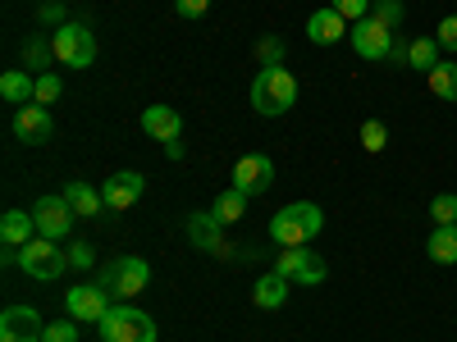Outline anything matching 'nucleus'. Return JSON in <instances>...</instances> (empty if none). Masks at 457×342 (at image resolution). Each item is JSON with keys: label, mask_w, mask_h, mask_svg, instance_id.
Instances as JSON below:
<instances>
[{"label": "nucleus", "mask_w": 457, "mask_h": 342, "mask_svg": "<svg viewBox=\"0 0 457 342\" xmlns=\"http://www.w3.org/2000/svg\"><path fill=\"white\" fill-rule=\"evenodd\" d=\"M297 105V78L284 69V64H270L252 78V110L275 119V114H288Z\"/></svg>", "instance_id": "obj_1"}, {"label": "nucleus", "mask_w": 457, "mask_h": 342, "mask_svg": "<svg viewBox=\"0 0 457 342\" xmlns=\"http://www.w3.org/2000/svg\"><path fill=\"white\" fill-rule=\"evenodd\" d=\"M320 228H325V210L316 201H293L284 210H275L270 219V238L279 247H307L312 238H320Z\"/></svg>", "instance_id": "obj_2"}, {"label": "nucleus", "mask_w": 457, "mask_h": 342, "mask_svg": "<svg viewBox=\"0 0 457 342\" xmlns=\"http://www.w3.org/2000/svg\"><path fill=\"white\" fill-rule=\"evenodd\" d=\"M96 329H101V342H156V320L137 306H129V301L110 306Z\"/></svg>", "instance_id": "obj_3"}, {"label": "nucleus", "mask_w": 457, "mask_h": 342, "mask_svg": "<svg viewBox=\"0 0 457 342\" xmlns=\"http://www.w3.org/2000/svg\"><path fill=\"white\" fill-rule=\"evenodd\" d=\"M146 283H151V265L142 256H114L101 270V288L110 297H120V301H133Z\"/></svg>", "instance_id": "obj_4"}, {"label": "nucleus", "mask_w": 457, "mask_h": 342, "mask_svg": "<svg viewBox=\"0 0 457 342\" xmlns=\"http://www.w3.org/2000/svg\"><path fill=\"white\" fill-rule=\"evenodd\" d=\"M51 46H55V60L64 69H92L96 64V37L83 23H60L51 32Z\"/></svg>", "instance_id": "obj_5"}, {"label": "nucleus", "mask_w": 457, "mask_h": 342, "mask_svg": "<svg viewBox=\"0 0 457 342\" xmlns=\"http://www.w3.org/2000/svg\"><path fill=\"white\" fill-rule=\"evenodd\" d=\"M19 265L28 270V279H37V283H55V279L64 274V265H69V251H64V247H55L51 238L37 233L32 242H23V247H19Z\"/></svg>", "instance_id": "obj_6"}, {"label": "nucleus", "mask_w": 457, "mask_h": 342, "mask_svg": "<svg viewBox=\"0 0 457 342\" xmlns=\"http://www.w3.org/2000/svg\"><path fill=\"white\" fill-rule=\"evenodd\" d=\"M394 28H385L379 19H361V23H353L348 28V42H353V51L361 55V60H370V64H385L389 60V51H394Z\"/></svg>", "instance_id": "obj_7"}, {"label": "nucleus", "mask_w": 457, "mask_h": 342, "mask_svg": "<svg viewBox=\"0 0 457 342\" xmlns=\"http://www.w3.org/2000/svg\"><path fill=\"white\" fill-rule=\"evenodd\" d=\"M64 306H69V320H87V324H101L105 311H110V292L101 283H73L69 297H64Z\"/></svg>", "instance_id": "obj_8"}, {"label": "nucleus", "mask_w": 457, "mask_h": 342, "mask_svg": "<svg viewBox=\"0 0 457 342\" xmlns=\"http://www.w3.org/2000/svg\"><path fill=\"white\" fill-rule=\"evenodd\" d=\"M32 219H37V233L42 238H51V242H60V238H69V228H73V206L64 201V197H42L32 206Z\"/></svg>", "instance_id": "obj_9"}, {"label": "nucleus", "mask_w": 457, "mask_h": 342, "mask_svg": "<svg viewBox=\"0 0 457 342\" xmlns=\"http://www.w3.org/2000/svg\"><path fill=\"white\" fill-rule=\"evenodd\" d=\"M270 183H275V160L270 156H243L234 165V187L243 197H261V192H270Z\"/></svg>", "instance_id": "obj_10"}, {"label": "nucleus", "mask_w": 457, "mask_h": 342, "mask_svg": "<svg viewBox=\"0 0 457 342\" xmlns=\"http://www.w3.org/2000/svg\"><path fill=\"white\" fill-rule=\"evenodd\" d=\"M142 192H146V178L133 174V169H120V174H110V178L101 183V201H105V210H129V206H137Z\"/></svg>", "instance_id": "obj_11"}, {"label": "nucleus", "mask_w": 457, "mask_h": 342, "mask_svg": "<svg viewBox=\"0 0 457 342\" xmlns=\"http://www.w3.org/2000/svg\"><path fill=\"white\" fill-rule=\"evenodd\" d=\"M51 133H55V119H51L46 105H19L14 110V137L19 142L42 146V142H51Z\"/></svg>", "instance_id": "obj_12"}, {"label": "nucleus", "mask_w": 457, "mask_h": 342, "mask_svg": "<svg viewBox=\"0 0 457 342\" xmlns=\"http://www.w3.org/2000/svg\"><path fill=\"white\" fill-rule=\"evenodd\" d=\"M42 333H46V324L32 306H10L0 315V342H42Z\"/></svg>", "instance_id": "obj_13"}, {"label": "nucleus", "mask_w": 457, "mask_h": 342, "mask_svg": "<svg viewBox=\"0 0 457 342\" xmlns=\"http://www.w3.org/2000/svg\"><path fill=\"white\" fill-rule=\"evenodd\" d=\"M187 238H193V247L202 251H215V256H228V242H224V224L211 215V210H197L187 215Z\"/></svg>", "instance_id": "obj_14"}, {"label": "nucleus", "mask_w": 457, "mask_h": 342, "mask_svg": "<svg viewBox=\"0 0 457 342\" xmlns=\"http://www.w3.org/2000/svg\"><path fill=\"white\" fill-rule=\"evenodd\" d=\"M348 19H343L334 5H325V10H316L312 19H307V37L316 46H334V42H343V37H348Z\"/></svg>", "instance_id": "obj_15"}, {"label": "nucleus", "mask_w": 457, "mask_h": 342, "mask_svg": "<svg viewBox=\"0 0 457 342\" xmlns=\"http://www.w3.org/2000/svg\"><path fill=\"white\" fill-rule=\"evenodd\" d=\"M142 133H146V137H156L161 146L174 142V137L183 133L179 110H170V105H146V110H142Z\"/></svg>", "instance_id": "obj_16"}, {"label": "nucleus", "mask_w": 457, "mask_h": 342, "mask_svg": "<svg viewBox=\"0 0 457 342\" xmlns=\"http://www.w3.org/2000/svg\"><path fill=\"white\" fill-rule=\"evenodd\" d=\"M32 238H37L32 210H5V215H0V242H5V247H23Z\"/></svg>", "instance_id": "obj_17"}, {"label": "nucleus", "mask_w": 457, "mask_h": 342, "mask_svg": "<svg viewBox=\"0 0 457 342\" xmlns=\"http://www.w3.org/2000/svg\"><path fill=\"white\" fill-rule=\"evenodd\" d=\"M252 301L261 311H279L284 301H288V279L279 274V270H270V274H261L256 283H252Z\"/></svg>", "instance_id": "obj_18"}, {"label": "nucleus", "mask_w": 457, "mask_h": 342, "mask_svg": "<svg viewBox=\"0 0 457 342\" xmlns=\"http://www.w3.org/2000/svg\"><path fill=\"white\" fill-rule=\"evenodd\" d=\"M0 96L14 101V105H32L37 96V78L28 69H10V73H0Z\"/></svg>", "instance_id": "obj_19"}, {"label": "nucleus", "mask_w": 457, "mask_h": 342, "mask_svg": "<svg viewBox=\"0 0 457 342\" xmlns=\"http://www.w3.org/2000/svg\"><path fill=\"white\" fill-rule=\"evenodd\" d=\"M64 201L73 206V215H101V210H105L101 192H96L92 183H83V178H73V183H64Z\"/></svg>", "instance_id": "obj_20"}, {"label": "nucleus", "mask_w": 457, "mask_h": 342, "mask_svg": "<svg viewBox=\"0 0 457 342\" xmlns=\"http://www.w3.org/2000/svg\"><path fill=\"white\" fill-rule=\"evenodd\" d=\"M426 251H430V260H435V265H457V224H444V228H435Z\"/></svg>", "instance_id": "obj_21"}, {"label": "nucleus", "mask_w": 457, "mask_h": 342, "mask_svg": "<svg viewBox=\"0 0 457 342\" xmlns=\"http://www.w3.org/2000/svg\"><path fill=\"white\" fill-rule=\"evenodd\" d=\"M439 42L435 37H411V51H407V69H421V73H430L435 64H439Z\"/></svg>", "instance_id": "obj_22"}, {"label": "nucleus", "mask_w": 457, "mask_h": 342, "mask_svg": "<svg viewBox=\"0 0 457 342\" xmlns=\"http://www.w3.org/2000/svg\"><path fill=\"white\" fill-rule=\"evenodd\" d=\"M211 215L220 219V224H238L243 215H247V197L238 192V187H228L224 197H215V206H211Z\"/></svg>", "instance_id": "obj_23"}, {"label": "nucleus", "mask_w": 457, "mask_h": 342, "mask_svg": "<svg viewBox=\"0 0 457 342\" xmlns=\"http://www.w3.org/2000/svg\"><path fill=\"white\" fill-rule=\"evenodd\" d=\"M23 60H28V69H37V73H46V64L55 60V46L46 42L42 32H28V42H23Z\"/></svg>", "instance_id": "obj_24"}, {"label": "nucleus", "mask_w": 457, "mask_h": 342, "mask_svg": "<svg viewBox=\"0 0 457 342\" xmlns=\"http://www.w3.org/2000/svg\"><path fill=\"white\" fill-rule=\"evenodd\" d=\"M307 260H312V247H279V260H275V270L293 283L302 270H307Z\"/></svg>", "instance_id": "obj_25"}, {"label": "nucleus", "mask_w": 457, "mask_h": 342, "mask_svg": "<svg viewBox=\"0 0 457 342\" xmlns=\"http://www.w3.org/2000/svg\"><path fill=\"white\" fill-rule=\"evenodd\" d=\"M430 92L439 96V101H457V64H435L430 69Z\"/></svg>", "instance_id": "obj_26"}, {"label": "nucleus", "mask_w": 457, "mask_h": 342, "mask_svg": "<svg viewBox=\"0 0 457 342\" xmlns=\"http://www.w3.org/2000/svg\"><path fill=\"white\" fill-rule=\"evenodd\" d=\"M403 0H370V19H379L385 28H394L398 32V23H403Z\"/></svg>", "instance_id": "obj_27"}, {"label": "nucleus", "mask_w": 457, "mask_h": 342, "mask_svg": "<svg viewBox=\"0 0 457 342\" xmlns=\"http://www.w3.org/2000/svg\"><path fill=\"white\" fill-rule=\"evenodd\" d=\"M430 219H435V228L457 224V197H453V192H439V197L430 201Z\"/></svg>", "instance_id": "obj_28"}, {"label": "nucleus", "mask_w": 457, "mask_h": 342, "mask_svg": "<svg viewBox=\"0 0 457 342\" xmlns=\"http://www.w3.org/2000/svg\"><path fill=\"white\" fill-rule=\"evenodd\" d=\"M60 101V78H55V73H37V96H32V105H55Z\"/></svg>", "instance_id": "obj_29"}, {"label": "nucleus", "mask_w": 457, "mask_h": 342, "mask_svg": "<svg viewBox=\"0 0 457 342\" xmlns=\"http://www.w3.org/2000/svg\"><path fill=\"white\" fill-rule=\"evenodd\" d=\"M385 142H389V128L379 124V119H366L361 124V146L366 151H385Z\"/></svg>", "instance_id": "obj_30"}, {"label": "nucleus", "mask_w": 457, "mask_h": 342, "mask_svg": "<svg viewBox=\"0 0 457 342\" xmlns=\"http://www.w3.org/2000/svg\"><path fill=\"white\" fill-rule=\"evenodd\" d=\"M329 5L348 19V23H361V19H370V0H329Z\"/></svg>", "instance_id": "obj_31"}, {"label": "nucleus", "mask_w": 457, "mask_h": 342, "mask_svg": "<svg viewBox=\"0 0 457 342\" xmlns=\"http://www.w3.org/2000/svg\"><path fill=\"white\" fill-rule=\"evenodd\" d=\"M42 342H79V324H73V320H55V324H46Z\"/></svg>", "instance_id": "obj_32"}, {"label": "nucleus", "mask_w": 457, "mask_h": 342, "mask_svg": "<svg viewBox=\"0 0 457 342\" xmlns=\"http://www.w3.org/2000/svg\"><path fill=\"white\" fill-rule=\"evenodd\" d=\"M325 274H329V270H325V260H320V256H312V260H307V270H302L293 283H302V288H320V283H325Z\"/></svg>", "instance_id": "obj_33"}, {"label": "nucleus", "mask_w": 457, "mask_h": 342, "mask_svg": "<svg viewBox=\"0 0 457 342\" xmlns=\"http://www.w3.org/2000/svg\"><path fill=\"white\" fill-rule=\"evenodd\" d=\"M256 55H261V69H270V64H284V42H279V37H265V42L256 46Z\"/></svg>", "instance_id": "obj_34"}, {"label": "nucleus", "mask_w": 457, "mask_h": 342, "mask_svg": "<svg viewBox=\"0 0 457 342\" xmlns=\"http://www.w3.org/2000/svg\"><path fill=\"white\" fill-rule=\"evenodd\" d=\"M69 265H73V270H92V265H96L92 242H73V247H69Z\"/></svg>", "instance_id": "obj_35"}, {"label": "nucleus", "mask_w": 457, "mask_h": 342, "mask_svg": "<svg viewBox=\"0 0 457 342\" xmlns=\"http://www.w3.org/2000/svg\"><path fill=\"white\" fill-rule=\"evenodd\" d=\"M435 42H439L444 51H457V14H448V19L439 23V32H435Z\"/></svg>", "instance_id": "obj_36"}, {"label": "nucleus", "mask_w": 457, "mask_h": 342, "mask_svg": "<svg viewBox=\"0 0 457 342\" xmlns=\"http://www.w3.org/2000/svg\"><path fill=\"white\" fill-rule=\"evenodd\" d=\"M211 10V0H174V14L179 19H202Z\"/></svg>", "instance_id": "obj_37"}, {"label": "nucleus", "mask_w": 457, "mask_h": 342, "mask_svg": "<svg viewBox=\"0 0 457 342\" xmlns=\"http://www.w3.org/2000/svg\"><path fill=\"white\" fill-rule=\"evenodd\" d=\"M407 51H411V42H403V37H394V51H389V60H394V64H407Z\"/></svg>", "instance_id": "obj_38"}, {"label": "nucleus", "mask_w": 457, "mask_h": 342, "mask_svg": "<svg viewBox=\"0 0 457 342\" xmlns=\"http://www.w3.org/2000/svg\"><path fill=\"white\" fill-rule=\"evenodd\" d=\"M42 19H46V23H64V10H60V5H42Z\"/></svg>", "instance_id": "obj_39"}, {"label": "nucleus", "mask_w": 457, "mask_h": 342, "mask_svg": "<svg viewBox=\"0 0 457 342\" xmlns=\"http://www.w3.org/2000/svg\"><path fill=\"white\" fill-rule=\"evenodd\" d=\"M165 160H183V142H179V137L165 142Z\"/></svg>", "instance_id": "obj_40"}]
</instances>
